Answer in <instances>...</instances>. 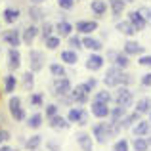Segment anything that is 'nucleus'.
Returning <instances> with one entry per match:
<instances>
[{
  "label": "nucleus",
  "instance_id": "nucleus-1",
  "mask_svg": "<svg viewBox=\"0 0 151 151\" xmlns=\"http://www.w3.org/2000/svg\"><path fill=\"white\" fill-rule=\"evenodd\" d=\"M121 130L122 128L117 122H96V124L92 126V136L96 138L98 144H107L111 138L119 136Z\"/></svg>",
  "mask_w": 151,
  "mask_h": 151
},
{
  "label": "nucleus",
  "instance_id": "nucleus-2",
  "mask_svg": "<svg viewBox=\"0 0 151 151\" xmlns=\"http://www.w3.org/2000/svg\"><path fill=\"white\" fill-rule=\"evenodd\" d=\"M113 101H115V105H121V107H124V109L132 107V103H134L132 90H130L128 86H117V92L113 94Z\"/></svg>",
  "mask_w": 151,
  "mask_h": 151
},
{
  "label": "nucleus",
  "instance_id": "nucleus-3",
  "mask_svg": "<svg viewBox=\"0 0 151 151\" xmlns=\"http://www.w3.org/2000/svg\"><path fill=\"white\" fill-rule=\"evenodd\" d=\"M67 121L71 122V124H78V126H86L90 121V115L86 109H82V107H69V111H67Z\"/></svg>",
  "mask_w": 151,
  "mask_h": 151
},
{
  "label": "nucleus",
  "instance_id": "nucleus-4",
  "mask_svg": "<svg viewBox=\"0 0 151 151\" xmlns=\"http://www.w3.org/2000/svg\"><path fill=\"white\" fill-rule=\"evenodd\" d=\"M8 111H10L12 119L15 122H21V121H27V115H25V109L21 105V98L19 96H12L8 100Z\"/></svg>",
  "mask_w": 151,
  "mask_h": 151
},
{
  "label": "nucleus",
  "instance_id": "nucleus-5",
  "mask_svg": "<svg viewBox=\"0 0 151 151\" xmlns=\"http://www.w3.org/2000/svg\"><path fill=\"white\" fill-rule=\"evenodd\" d=\"M73 86H71V81L67 77H61V78H54L52 82V94L55 98H61V96H69Z\"/></svg>",
  "mask_w": 151,
  "mask_h": 151
},
{
  "label": "nucleus",
  "instance_id": "nucleus-6",
  "mask_svg": "<svg viewBox=\"0 0 151 151\" xmlns=\"http://www.w3.org/2000/svg\"><path fill=\"white\" fill-rule=\"evenodd\" d=\"M121 73L122 71L119 67L111 65L105 71V75H103V86L105 88H117V86H121Z\"/></svg>",
  "mask_w": 151,
  "mask_h": 151
},
{
  "label": "nucleus",
  "instance_id": "nucleus-7",
  "mask_svg": "<svg viewBox=\"0 0 151 151\" xmlns=\"http://www.w3.org/2000/svg\"><path fill=\"white\" fill-rule=\"evenodd\" d=\"M44 52L40 50H31L29 52V71H33V73H38V71L44 69Z\"/></svg>",
  "mask_w": 151,
  "mask_h": 151
},
{
  "label": "nucleus",
  "instance_id": "nucleus-8",
  "mask_svg": "<svg viewBox=\"0 0 151 151\" xmlns=\"http://www.w3.org/2000/svg\"><path fill=\"white\" fill-rule=\"evenodd\" d=\"M69 96H71V100H73V105H75V103H77V105H84V103L90 100V92L86 90V86L82 84V82L77 84L73 90H71Z\"/></svg>",
  "mask_w": 151,
  "mask_h": 151
},
{
  "label": "nucleus",
  "instance_id": "nucleus-9",
  "mask_svg": "<svg viewBox=\"0 0 151 151\" xmlns=\"http://www.w3.org/2000/svg\"><path fill=\"white\" fill-rule=\"evenodd\" d=\"M37 37H40V27L35 25V23H29L27 27L21 29V42H25L27 46L33 44L37 40Z\"/></svg>",
  "mask_w": 151,
  "mask_h": 151
},
{
  "label": "nucleus",
  "instance_id": "nucleus-10",
  "mask_svg": "<svg viewBox=\"0 0 151 151\" xmlns=\"http://www.w3.org/2000/svg\"><path fill=\"white\" fill-rule=\"evenodd\" d=\"M75 31H77L78 35L88 37V35H92L94 31H98V21L96 19H81V21L75 23Z\"/></svg>",
  "mask_w": 151,
  "mask_h": 151
},
{
  "label": "nucleus",
  "instance_id": "nucleus-11",
  "mask_svg": "<svg viewBox=\"0 0 151 151\" xmlns=\"http://www.w3.org/2000/svg\"><path fill=\"white\" fill-rule=\"evenodd\" d=\"M2 40L6 42L10 48H17L21 44V29H8L2 31Z\"/></svg>",
  "mask_w": 151,
  "mask_h": 151
},
{
  "label": "nucleus",
  "instance_id": "nucleus-12",
  "mask_svg": "<svg viewBox=\"0 0 151 151\" xmlns=\"http://www.w3.org/2000/svg\"><path fill=\"white\" fill-rule=\"evenodd\" d=\"M90 113H92L96 119H109V115H111V107H109V103L94 101V100H92V103H90Z\"/></svg>",
  "mask_w": 151,
  "mask_h": 151
},
{
  "label": "nucleus",
  "instance_id": "nucleus-13",
  "mask_svg": "<svg viewBox=\"0 0 151 151\" xmlns=\"http://www.w3.org/2000/svg\"><path fill=\"white\" fill-rule=\"evenodd\" d=\"M27 15H29V19H31V23H44L46 21V12H44V8L42 6H35V4H31L29 8H27Z\"/></svg>",
  "mask_w": 151,
  "mask_h": 151
},
{
  "label": "nucleus",
  "instance_id": "nucleus-14",
  "mask_svg": "<svg viewBox=\"0 0 151 151\" xmlns=\"http://www.w3.org/2000/svg\"><path fill=\"white\" fill-rule=\"evenodd\" d=\"M122 52H124L126 55H144L145 54V48L140 44L138 40H132V38H128V40L124 42V46H122Z\"/></svg>",
  "mask_w": 151,
  "mask_h": 151
},
{
  "label": "nucleus",
  "instance_id": "nucleus-15",
  "mask_svg": "<svg viewBox=\"0 0 151 151\" xmlns=\"http://www.w3.org/2000/svg\"><path fill=\"white\" fill-rule=\"evenodd\" d=\"M103 63H105V58H103V55H100V54H96V52H92V54L88 55V58H86V69L88 71H100L101 67H103Z\"/></svg>",
  "mask_w": 151,
  "mask_h": 151
},
{
  "label": "nucleus",
  "instance_id": "nucleus-16",
  "mask_svg": "<svg viewBox=\"0 0 151 151\" xmlns=\"http://www.w3.org/2000/svg\"><path fill=\"white\" fill-rule=\"evenodd\" d=\"M82 48L90 50V52H96V54H100V52L105 48L103 46V42L100 38H94L92 35H88V37H82Z\"/></svg>",
  "mask_w": 151,
  "mask_h": 151
},
{
  "label": "nucleus",
  "instance_id": "nucleus-17",
  "mask_svg": "<svg viewBox=\"0 0 151 151\" xmlns=\"http://www.w3.org/2000/svg\"><path fill=\"white\" fill-rule=\"evenodd\" d=\"M75 27L71 25L67 19H59L58 23H55V35H58L59 38H69L71 35H73Z\"/></svg>",
  "mask_w": 151,
  "mask_h": 151
},
{
  "label": "nucleus",
  "instance_id": "nucleus-18",
  "mask_svg": "<svg viewBox=\"0 0 151 151\" xmlns=\"http://www.w3.org/2000/svg\"><path fill=\"white\" fill-rule=\"evenodd\" d=\"M149 132H151V122L149 121H144V119H140V121L132 126L134 138H147Z\"/></svg>",
  "mask_w": 151,
  "mask_h": 151
},
{
  "label": "nucleus",
  "instance_id": "nucleus-19",
  "mask_svg": "<svg viewBox=\"0 0 151 151\" xmlns=\"http://www.w3.org/2000/svg\"><path fill=\"white\" fill-rule=\"evenodd\" d=\"M128 19L130 23H132V27H134V31H136V33H142V31L145 29V27H147V21H145L144 17H142L140 14H138L136 10H132V12H128Z\"/></svg>",
  "mask_w": 151,
  "mask_h": 151
},
{
  "label": "nucleus",
  "instance_id": "nucleus-20",
  "mask_svg": "<svg viewBox=\"0 0 151 151\" xmlns=\"http://www.w3.org/2000/svg\"><path fill=\"white\" fill-rule=\"evenodd\" d=\"M92 134L90 132H78L77 134V144L82 151H92L94 149V140H92Z\"/></svg>",
  "mask_w": 151,
  "mask_h": 151
},
{
  "label": "nucleus",
  "instance_id": "nucleus-21",
  "mask_svg": "<svg viewBox=\"0 0 151 151\" xmlns=\"http://www.w3.org/2000/svg\"><path fill=\"white\" fill-rule=\"evenodd\" d=\"M107 10H109V4H107L105 0H92V2H90V12H92L98 19L105 17Z\"/></svg>",
  "mask_w": 151,
  "mask_h": 151
},
{
  "label": "nucleus",
  "instance_id": "nucleus-22",
  "mask_svg": "<svg viewBox=\"0 0 151 151\" xmlns=\"http://www.w3.org/2000/svg\"><path fill=\"white\" fill-rule=\"evenodd\" d=\"M19 65H21V54H19V50L10 48L8 50V69L14 73V71L19 69Z\"/></svg>",
  "mask_w": 151,
  "mask_h": 151
},
{
  "label": "nucleus",
  "instance_id": "nucleus-23",
  "mask_svg": "<svg viewBox=\"0 0 151 151\" xmlns=\"http://www.w3.org/2000/svg\"><path fill=\"white\" fill-rule=\"evenodd\" d=\"M107 4H109V10L113 12V19L115 21H121V15L124 14L126 2L124 0H107Z\"/></svg>",
  "mask_w": 151,
  "mask_h": 151
},
{
  "label": "nucleus",
  "instance_id": "nucleus-24",
  "mask_svg": "<svg viewBox=\"0 0 151 151\" xmlns=\"http://www.w3.org/2000/svg\"><path fill=\"white\" fill-rule=\"evenodd\" d=\"M2 17H4V21H6L8 25H14V23H17L19 17H21V10L15 8V6H10V8H6V10L2 12Z\"/></svg>",
  "mask_w": 151,
  "mask_h": 151
},
{
  "label": "nucleus",
  "instance_id": "nucleus-25",
  "mask_svg": "<svg viewBox=\"0 0 151 151\" xmlns=\"http://www.w3.org/2000/svg\"><path fill=\"white\" fill-rule=\"evenodd\" d=\"M48 124H50V128H54V130H67L71 126V122L67 121V117H61V115H55V117H52L48 119Z\"/></svg>",
  "mask_w": 151,
  "mask_h": 151
},
{
  "label": "nucleus",
  "instance_id": "nucleus-26",
  "mask_svg": "<svg viewBox=\"0 0 151 151\" xmlns=\"http://www.w3.org/2000/svg\"><path fill=\"white\" fill-rule=\"evenodd\" d=\"M111 63H113L115 67H119L121 71H126L130 65V58L124 54V52H117V54L113 55V59H111Z\"/></svg>",
  "mask_w": 151,
  "mask_h": 151
},
{
  "label": "nucleus",
  "instance_id": "nucleus-27",
  "mask_svg": "<svg viewBox=\"0 0 151 151\" xmlns=\"http://www.w3.org/2000/svg\"><path fill=\"white\" fill-rule=\"evenodd\" d=\"M115 29H117L121 35H124V37H132V35H136V31H134L132 23H130L128 19H121V21H117V23H115Z\"/></svg>",
  "mask_w": 151,
  "mask_h": 151
},
{
  "label": "nucleus",
  "instance_id": "nucleus-28",
  "mask_svg": "<svg viewBox=\"0 0 151 151\" xmlns=\"http://www.w3.org/2000/svg\"><path fill=\"white\" fill-rule=\"evenodd\" d=\"M21 88L25 92H33V88H35V73L33 71H25L21 75Z\"/></svg>",
  "mask_w": 151,
  "mask_h": 151
},
{
  "label": "nucleus",
  "instance_id": "nucleus-29",
  "mask_svg": "<svg viewBox=\"0 0 151 151\" xmlns=\"http://www.w3.org/2000/svg\"><path fill=\"white\" fill-rule=\"evenodd\" d=\"M134 111L140 115H149L151 113V98H140V100L136 101V107H134Z\"/></svg>",
  "mask_w": 151,
  "mask_h": 151
},
{
  "label": "nucleus",
  "instance_id": "nucleus-30",
  "mask_svg": "<svg viewBox=\"0 0 151 151\" xmlns=\"http://www.w3.org/2000/svg\"><path fill=\"white\" fill-rule=\"evenodd\" d=\"M140 119H142V115L136 113V111H134V113H126V117L122 119L121 122H119V126H121V128H124V130H126V128H132V126L136 124Z\"/></svg>",
  "mask_w": 151,
  "mask_h": 151
},
{
  "label": "nucleus",
  "instance_id": "nucleus-31",
  "mask_svg": "<svg viewBox=\"0 0 151 151\" xmlns=\"http://www.w3.org/2000/svg\"><path fill=\"white\" fill-rule=\"evenodd\" d=\"M59 58H61V61L65 63V65H77V61H78V54L71 48L63 50L61 54H59Z\"/></svg>",
  "mask_w": 151,
  "mask_h": 151
},
{
  "label": "nucleus",
  "instance_id": "nucleus-32",
  "mask_svg": "<svg viewBox=\"0 0 151 151\" xmlns=\"http://www.w3.org/2000/svg\"><path fill=\"white\" fill-rule=\"evenodd\" d=\"M15 88H17V78H15L14 73H8L4 77V92L6 94H14Z\"/></svg>",
  "mask_w": 151,
  "mask_h": 151
},
{
  "label": "nucleus",
  "instance_id": "nucleus-33",
  "mask_svg": "<svg viewBox=\"0 0 151 151\" xmlns=\"http://www.w3.org/2000/svg\"><path fill=\"white\" fill-rule=\"evenodd\" d=\"M94 101H103V103H111L113 101V92L109 88H103V90H96L94 92Z\"/></svg>",
  "mask_w": 151,
  "mask_h": 151
},
{
  "label": "nucleus",
  "instance_id": "nucleus-34",
  "mask_svg": "<svg viewBox=\"0 0 151 151\" xmlns=\"http://www.w3.org/2000/svg\"><path fill=\"white\" fill-rule=\"evenodd\" d=\"M42 122H44V115L42 113H33L31 117H27V126L33 130H38L42 126Z\"/></svg>",
  "mask_w": 151,
  "mask_h": 151
},
{
  "label": "nucleus",
  "instance_id": "nucleus-35",
  "mask_svg": "<svg viewBox=\"0 0 151 151\" xmlns=\"http://www.w3.org/2000/svg\"><path fill=\"white\" fill-rule=\"evenodd\" d=\"M126 117V109L124 107H121V105H115V107H111V115H109V119H111V122H121L122 119Z\"/></svg>",
  "mask_w": 151,
  "mask_h": 151
},
{
  "label": "nucleus",
  "instance_id": "nucleus-36",
  "mask_svg": "<svg viewBox=\"0 0 151 151\" xmlns=\"http://www.w3.org/2000/svg\"><path fill=\"white\" fill-rule=\"evenodd\" d=\"M40 145H42V136L40 134H35V136H31V138L25 140V147L29 151H37Z\"/></svg>",
  "mask_w": 151,
  "mask_h": 151
},
{
  "label": "nucleus",
  "instance_id": "nucleus-37",
  "mask_svg": "<svg viewBox=\"0 0 151 151\" xmlns=\"http://www.w3.org/2000/svg\"><path fill=\"white\" fill-rule=\"evenodd\" d=\"M50 73L54 78H61V77H67V71H65V65L63 63H50Z\"/></svg>",
  "mask_w": 151,
  "mask_h": 151
},
{
  "label": "nucleus",
  "instance_id": "nucleus-38",
  "mask_svg": "<svg viewBox=\"0 0 151 151\" xmlns=\"http://www.w3.org/2000/svg\"><path fill=\"white\" fill-rule=\"evenodd\" d=\"M52 35H55V25L50 21H44L40 25V38L42 40H46L48 37H52Z\"/></svg>",
  "mask_w": 151,
  "mask_h": 151
},
{
  "label": "nucleus",
  "instance_id": "nucleus-39",
  "mask_svg": "<svg viewBox=\"0 0 151 151\" xmlns=\"http://www.w3.org/2000/svg\"><path fill=\"white\" fill-rule=\"evenodd\" d=\"M29 105L31 107H44V94L31 92L29 94Z\"/></svg>",
  "mask_w": 151,
  "mask_h": 151
},
{
  "label": "nucleus",
  "instance_id": "nucleus-40",
  "mask_svg": "<svg viewBox=\"0 0 151 151\" xmlns=\"http://www.w3.org/2000/svg\"><path fill=\"white\" fill-rule=\"evenodd\" d=\"M132 147L134 151H149V140L147 138H134L132 140Z\"/></svg>",
  "mask_w": 151,
  "mask_h": 151
},
{
  "label": "nucleus",
  "instance_id": "nucleus-41",
  "mask_svg": "<svg viewBox=\"0 0 151 151\" xmlns=\"http://www.w3.org/2000/svg\"><path fill=\"white\" fill-rule=\"evenodd\" d=\"M42 42H44L46 50H52V52H54V50H58L59 46H61V38H59L58 35H52V37H48L46 40H42Z\"/></svg>",
  "mask_w": 151,
  "mask_h": 151
},
{
  "label": "nucleus",
  "instance_id": "nucleus-42",
  "mask_svg": "<svg viewBox=\"0 0 151 151\" xmlns=\"http://www.w3.org/2000/svg\"><path fill=\"white\" fill-rule=\"evenodd\" d=\"M67 46H69L71 50H75V52L82 50V38H81V35H71V37L67 38Z\"/></svg>",
  "mask_w": 151,
  "mask_h": 151
},
{
  "label": "nucleus",
  "instance_id": "nucleus-43",
  "mask_svg": "<svg viewBox=\"0 0 151 151\" xmlns=\"http://www.w3.org/2000/svg\"><path fill=\"white\" fill-rule=\"evenodd\" d=\"M58 113H59V105L58 103H48V105H44V117L46 119L55 117Z\"/></svg>",
  "mask_w": 151,
  "mask_h": 151
},
{
  "label": "nucleus",
  "instance_id": "nucleus-44",
  "mask_svg": "<svg viewBox=\"0 0 151 151\" xmlns=\"http://www.w3.org/2000/svg\"><path fill=\"white\" fill-rule=\"evenodd\" d=\"M55 4H58V8H59V10L69 12V10H73V8H75L77 0H55Z\"/></svg>",
  "mask_w": 151,
  "mask_h": 151
},
{
  "label": "nucleus",
  "instance_id": "nucleus-45",
  "mask_svg": "<svg viewBox=\"0 0 151 151\" xmlns=\"http://www.w3.org/2000/svg\"><path fill=\"white\" fill-rule=\"evenodd\" d=\"M128 149H130V144L124 138H121V140H117L113 144V151H128Z\"/></svg>",
  "mask_w": 151,
  "mask_h": 151
},
{
  "label": "nucleus",
  "instance_id": "nucleus-46",
  "mask_svg": "<svg viewBox=\"0 0 151 151\" xmlns=\"http://www.w3.org/2000/svg\"><path fill=\"white\" fill-rule=\"evenodd\" d=\"M136 12H138V14H140L147 23H151V8H149V6H140Z\"/></svg>",
  "mask_w": 151,
  "mask_h": 151
},
{
  "label": "nucleus",
  "instance_id": "nucleus-47",
  "mask_svg": "<svg viewBox=\"0 0 151 151\" xmlns=\"http://www.w3.org/2000/svg\"><path fill=\"white\" fill-rule=\"evenodd\" d=\"M82 84L86 86V90L88 92H96V86H98V78H94V77H90V78H86Z\"/></svg>",
  "mask_w": 151,
  "mask_h": 151
},
{
  "label": "nucleus",
  "instance_id": "nucleus-48",
  "mask_svg": "<svg viewBox=\"0 0 151 151\" xmlns=\"http://www.w3.org/2000/svg\"><path fill=\"white\" fill-rule=\"evenodd\" d=\"M132 82H134L132 75H128L126 71H122V73H121V86H130Z\"/></svg>",
  "mask_w": 151,
  "mask_h": 151
},
{
  "label": "nucleus",
  "instance_id": "nucleus-49",
  "mask_svg": "<svg viewBox=\"0 0 151 151\" xmlns=\"http://www.w3.org/2000/svg\"><path fill=\"white\" fill-rule=\"evenodd\" d=\"M10 138H12V134L6 128H0V145H6L10 142Z\"/></svg>",
  "mask_w": 151,
  "mask_h": 151
},
{
  "label": "nucleus",
  "instance_id": "nucleus-50",
  "mask_svg": "<svg viewBox=\"0 0 151 151\" xmlns=\"http://www.w3.org/2000/svg\"><path fill=\"white\" fill-rule=\"evenodd\" d=\"M138 63H140L142 67H151V55H149V54H144V55H140Z\"/></svg>",
  "mask_w": 151,
  "mask_h": 151
},
{
  "label": "nucleus",
  "instance_id": "nucleus-51",
  "mask_svg": "<svg viewBox=\"0 0 151 151\" xmlns=\"http://www.w3.org/2000/svg\"><path fill=\"white\" fill-rule=\"evenodd\" d=\"M140 82H142L144 88H151V71H149V73H145L144 77L140 78Z\"/></svg>",
  "mask_w": 151,
  "mask_h": 151
},
{
  "label": "nucleus",
  "instance_id": "nucleus-52",
  "mask_svg": "<svg viewBox=\"0 0 151 151\" xmlns=\"http://www.w3.org/2000/svg\"><path fill=\"white\" fill-rule=\"evenodd\" d=\"M46 147H48L50 151H61L59 144H58V142H54V140H48V142H46Z\"/></svg>",
  "mask_w": 151,
  "mask_h": 151
},
{
  "label": "nucleus",
  "instance_id": "nucleus-53",
  "mask_svg": "<svg viewBox=\"0 0 151 151\" xmlns=\"http://www.w3.org/2000/svg\"><path fill=\"white\" fill-rule=\"evenodd\" d=\"M0 151H17V149H14L12 145H0Z\"/></svg>",
  "mask_w": 151,
  "mask_h": 151
},
{
  "label": "nucleus",
  "instance_id": "nucleus-54",
  "mask_svg": "<svg viewBox=\"0 0 151 151\" xmlns=\"http://www.w3.org/2000/svg\"><path fill=\"white\" fill-rule=\"evenodd\" d=\"M29 2H31V4H35V6H42L46 0H29Z\"/></svg>",
  "mask_w": 151,
  "mask_h": 151
},
{
  "label": "nucleus",
  "instance_id": "nucleus-55",
  "mask_svg": "<svg viewBox=\"0 0 151 151\" xmlns=\"http://www.w3.org/2000/svg\"><path fill=\"white\" fill-rule=\"evenodd\" d=\"M4 122H6V117H4V113L0 111V128H2V124H4Z\"/></svg>",
  "mask_w": 151,
  "mask_h": 151
},
{
  "label": "nucleus",
  "instance_id": "nucleus-56",
  "mask_svg": "<svg viewBox=\"0 0 151 151\" xmlns=\"http://www.w3.org/2000/svg\"><path fill=\"white\" fill-rule=\"evenodd\" d=\"M124 2H126V4H132V2H134V0H124Z\"/></svg>",
  "mask_w": 151,
  "mask_h": 151
},
{
  "label": "nucleus",
  "instance_id": "nucleus-57",
  "mask_svg": "<svg viewBox=\"0 0 151 151\" xmlns=\"http://www.w3.org/2000/svg\"><path fill=\"white\" fill-rule=\"evenodd\" d=\"M147 121H149V122H151V113H149V119H147Z\"/></svg>",
  "mask_w": 151,
  "mask_h": 151
},
{
  "label": "nucleus",
  "instance_id": "nucleus-58",
  "mask_svg": "<svg viewBox=\"0 0 151 151\" xmlns=\"http://www.w3.org/2000/svg\"><path fill=\"white\" fill-rule=\"evenodd\" d=\"M147 140H149V145H151V138H147Z\"/></svg>",
  "mask_w": 151,
  "mask_h": 151
},
{
  "label": "nucleus",
  "instance_id": "nucleus-59",
  "mask_svg": "<svg viewBox=\"0 0 151 151\" xmlns=\"http://www.w3.org/2000/svg\"><path fill=\"white\" fill-rule=\"evenodd\" d=\"M0 52H2V48H0Z\"/></svg>",
  "mask_w": 151,
  "mask_h": 151
}]
</instances>
